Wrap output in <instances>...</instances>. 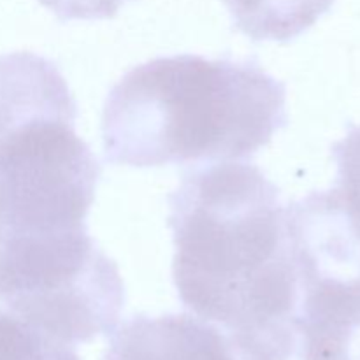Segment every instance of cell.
Listing matches in <instances>:
<instances>
[{"instance_id":"cell-1","label":"cell","mask_w":360,"mask_h":360,"mask_svg":"<svg viewBox=\"0 0 360 360\" xmlns=\"http://www.w3.org/2000/svg\"><path fill=\"white\" fill-rule=\"evenodd\" d=\"M167 200L183 306L220 329L238 360L290 359L299 287L276 185L257 165L214 162Z\"/></svg>"},{"instance_id":"cell-2","label":"cell","mask_w":360,"mask_h":360,"mask_svg":"<svg viewBox=\"0 0 360 360\" xmlns=\"http://www.w3.org/2000/svg\"><path fill=\"white\" fill-rule=\"evenodd\" d=\"M285 98V84L250 60H150L105 98V160L137 169L243 160L287 127Z\"/></svg>"},{"instance_id":"cell-3","label":"cell","mask_w":360,"mask_h":360,"mask_svg":"<svg viewBox=\"0 0 360 360\" xmlns=\"http://www.w3.org/2000/svg\"><path fill=\"white\" fill-rule=\"evenodd\" d=\"M76 116L55 63L0 55V283L86 231L101 165L74 130Z\"/></svg>"},{"instance_id":"cell-4","label":"cell","mask_w":360,"mask_h":360,"mask_svg":"<svg viewBox=\"0 0 360 360\" xmlns=\"http://www.w3.org/2000/svg\"><path fill=\"white\" fill-rule=\"evenodd\" d=\"M299 301V360H360V234L341 218L292 234Z\"/></svg>"},{"instance_id":"cell-5","label":"cell","mask_w":360,"mask_h":360,"mask_svg":"<svg viewBox=\"0 0 360 360\" xmlns=\"http://www.w3.org/2000/svg\"><path fill=\"white\" fill-rule=\"evenodd\" d=\"M104 360H238L227 338L188 313L136 315L111 333Z\"/></svg>"},{"instance_id":"cell-6","label":"cell","mask_w":360,"mask_h":360,"mask_svg":"<svg viewBox=\"0 0 360 360\" xmlns=\"http://www.w3.org/2000/svg\"><path fill=\"white\" fill-rule=\"evenodd\" d=\"M252 41L287 42L311 28L336 0H221Z\"/></svg>"},{"instance_id":"cell-7","label":"cell","mask_w":360,"mask_h":360,"mask_svg":"<svg viewBox=\"0 0 360 360\" xmlns=\"http://www.w3.org/2000/svg\"><path fill=\"white\" fill-rule=\"evenodd\" d=\"M0 360H79L74 345L51 336L11 309H0Z\"/></svg>"},{"instance_id":"cell-8","label":"cell","mask_w":360,"mask_h":360,"mask_svg":"<svg viewBox=\"0 0 360 360\" xmlns=\"http://www.w3.org/2000/svg\"><path fill=\"white\" fill-rule=\"evenodd\" d=\"M338 165L334 192L348 217L360 227V125H352L347 136L333 146Z\"/></svg>"}]
</instances>
